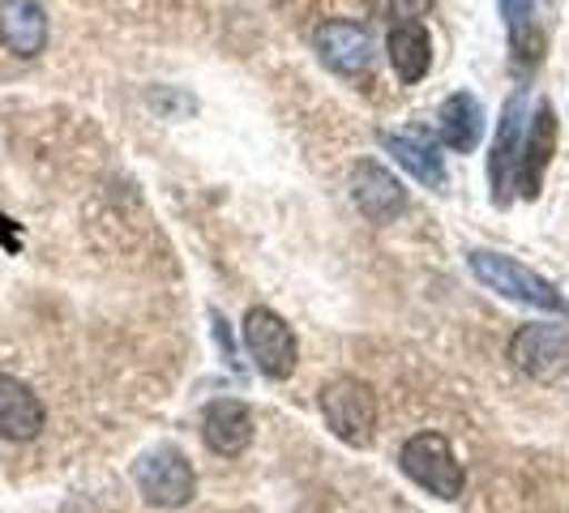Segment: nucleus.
<instances>
[{"label":"nucleus","instance_id":"f257e3e1","mask_svg":"<svg viewBox=\"0 0 569 513\" xmlns=\"http://www.w3.org/2000/svg\"><path fill=\"white\" fill-rule=\"evenodd\" d=\"M467 265H471V274H476L488 291H497V295H506V300H518V304L540 309V313H569L566 295L548 283V279H540L536 270H527L522 261H513V256L476 249V253H467Z\"/></svg>","mask_w":569,"mask_h":513},{"label":"nucleus","instance_id":"f03ea898","mask_svg":"<svg viewBox=\"0 0 569 513\" xmlns=\"http://www.w3.org/2000/svg\"><path fill=\"white\" fill-rule=\"evenodd\" d=\"M399 466L416 480V484L441 496V501H458L462 496V484H467V471L455 457L450 441L441 432H416L399 454Z\"/></svg>","mask_w":569,"mask_h":513},{"label":"nucleus","instance_id":"7ed1b4c3","mask_svg":"<svg viewBox=\"0 0 569 513\" xmlns=\"http://www.w3.org/2000/svg\"><path fill=\"white\" fill-rule=\"evenodd\" d=\"M321 415L342 445L365 450L377 432V394L360 376H335L321 390Z\"/></svg>","mask_w":569,"mask_h":513},{"label":"nucleus","instance_id":"20e7f679","mask_svg":"<svg viewBox=\"0 0 569 513\" xmlns=\"http://www.w3.org/2000/svg\"><path fill=\"white\" fill-rule=\"evenodd\" d=\"M133 480L142 487L146 505L154 510H184L198 496V475L189 466V457L180 454L176 445H159L138 462Z\"/></svg>","mask_w":569,"mask_h":513},{"label":"nucleus","instance_id":"39448f33","mask_svg":"<svg viewBox=\"0 0 569 513\" xmlns=\"http://www.w3.org/2000/svg\"><path fill=\"white\" fill-rule=\"evenodd\" d=\"M244 346H249L253 369L261 376H274V381H287L300 364L296 334L274 309H249V316H244Z\"/></svg>","mask_w":569,"mask_h":513},{"label":"nucleus","instance_id":"423d86ee","mask_svg":"<svg viewBox=\"0 0 569 513\" xmlns=\"http://www.w3.org/2000/svg\"><path fill=\"white\" fill-rule=\"evenodd\" d=\"M510 364L522 376L557 381L569 369V330L566 325H522L510 339Z\"/></svg>","mask_w":569,"mask_h":513},{"label":"nucleus","instance_id":"0eeeda50","mask_svg":"<svg viewBox=\"0 0 569 513\" xmlns=\"http://www.w3.org/2000/svg\"><path fill=\"white\" fill-rule=\"evenodd\" d=\"M351 201L369 223H390L407 210V189L399 175L381 168V163H356L351 168Z\"/></svg>","mask_w":569,"mask_h":513},{"label":"nucleus","instance_id":"6e6552de","mask_svg":"<svg viewBox=\"0 0 569 513\" xmlns=\"http://www.w3.org/2000/svg\"><path fill=\"white\" fill-rule=\"evenodd\" d=\"M317 52L326 69L342 78H365L372 69V34L360 22H326L317 30Z\"/></svg>","mask_w":569,"mask_h":513},{"label":"nucleus","instance_id":"1a4fd4ad","mask_svg":"<svg viewBox=\"0 0 569 513\" xmlns=\"http://www.w3.org/2000/svg\"><path fill=\"white\" fill-rule=\"evenodd\" d=\"M552 150H557V112H552V103H540L536 115H531V133L522 142V154H518V180H513L518 198H540L543 171L552 163Z\"/></svg>","mask_w":569,"mask_h":513},{"label":"nucleus","instance_id":"9d476101","mask_svg":"<svg viewBox=\"0 0 569 513\" xmlns=\"http://www.w3.org/2000/svg\"><path fill=\"white\" fill-rule=\"evenodd\" d=\"M522 115H527V103L522 94H513L501 112V129H497V142H492V159H488V180H492V201L497 205H510L513 201V180H518V133H522Z\"/></svg>","mask_w":569,"mask_h":513},{"label":"nucleus","instance_id":"9b49d317","mask_svg":"<svg viewBox=\"0 0 569 513\" xmlns=\"http://www.w3.org/2000/svg\"><path fill=\"white\" fill-rule=\"evenodd\" d=\"M201 436L219 457H236L253 445V411L240 399H214L201 411Z\"/></svg>","mask_w":569,"mask_h":513},{"label":"nucleus","instance_id":"f8f14e48","mask_svg":"<svg viewBox=\"0 0 569 513\" xmlns=\"http://www.w3.org/2000/svg\"><path fill=\"white\" fill-rule=\"evenodd\" d=\"M0 43L13 57H39L48 48V9L39 0H0Z\"/></svg>","mask_w":569,"mask_h":513},{"label":"nucleus","instance_id":"ddd939ff","mask_svg":"<svg viewBox=\"0 0 569 513\" xmlns=\"http://www.w3.org/2000/svg\"><path fill=\"white\" fill-rule=\"evenodd\" d=\"M48 424L39 394L18 376H0V436L4 441H34Z\"/></svg>","mask_w":569,"mask_h":513},{"label":"nucleus","instance_id":"4468645a","mask_svg":"<svg viewBox=\"0 0 569 513\" xmlns=\"http://www.w3.org/2000/svg\"><path fill=\"white\" fill-rule=\"evenodd\" d=\"M480 133H485V108H480V99L467 94V90L450 94L441 103V112H437V138L450 145L455 154H471L480 145Z\"/></svg>","mask_w":569,"mask_h":513},{"label":"nucleus","instance_id":"2eb2a0df","mask_svg":"<svg viewBox=\"0 0 569 513\" xmlns=\"http://www.w3.org/2000/svg\"><path fill=\"white\" fill-rule=\"evenodd\" d=\"M386 52H390V64H395L399 82L407 86L425 82L428 64H432V39H428L425 22H399V27H390Z\"/></svg>","mask_w":569,"mask_h":513},{"label":"nucleus","instance_id":"dca6fc26","mask_svg":"<svg viewBox=\"0 0 569 513\" xmlns=\"http://www.w3.org/2000/svg\"><path fill=\"white\" fill-rule=\"evenodd\" d=\"M381 142H386V150H390V154H395L420 184H428V189H446V163H441V154H437L425 138H416V133H386Z\"/></svg>","mask_w":569,"mask_h":513},{"label":"nucleus","instance_id":"f3484780","mask_svg":"<svg viewBox=\"0 0 569 513\" xmlns=\"http://www.w3.org/2000/svg\"><path fill=\"white\" fill-rule=\"evenodd\" d=\"M501 18H506V30H510V43H513L518 64H536V60H540L536 0H501Z\"/></svg>","mask_w":569,"mask_h":513},{"label":"nucleus","instance_id":"a211bd4d","mask_svg":"<svg viewBox=\"0 0 569 513\" xmlns=\"http://www.w3.org/2000/svg\"><path fill=\"white\" fill-rule=\"evenodd\" d=\"M365 4H369V13L377 22H390V27L420 22L425 13H432V0H365Z\"/></svg>","mask_w":569,"mask_h":513}]
</instances>
